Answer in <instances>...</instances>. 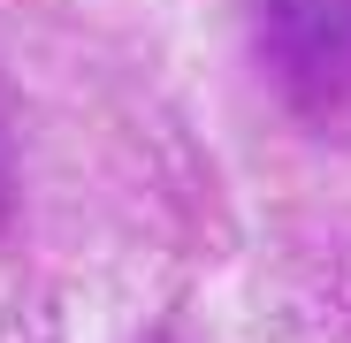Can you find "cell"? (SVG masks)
<instances>
[{
    "label": "cell",
    "instance_id": "cell-1",
    "mask_svg": "<svg viewBox=\"0 0 351 343\" xmlns=\"http://www.w3.org/2000/svg\"><path fill=\"white\" fill-rule=\"evenodd\" d=\"M260 46L313 123L343 114V0H260Z\"/></svg>",
    "mask_w": 351,
    "mask_h": 343
}]
</instances>
